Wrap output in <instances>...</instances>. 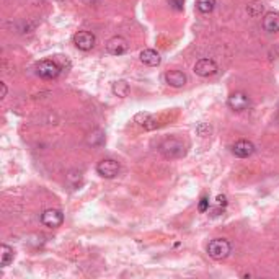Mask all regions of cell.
I'll use <instances>...</instances> for the list:
<instances>
[{"mask_svg": "<svg viewBox=\"0 0 279 279\" xmlns=\"http://www.w3.org/2000/svg\"><path fill=\"white\" fill-rule=\"evenodd\" d=\"M0 87H2V98L7 97V85H5V83H0Z\"/></svg>", "mask_w": 279, "mask_h": 279, "instance_id": "obj_24", "label": "cell"}, {"mask_svg": "<svg viewBox=\"0 0 279 279\" xmlns=\"http://www.w3.org/2000/svg\"><path fill=\"white\" fill-rule=\"evenodd\" d=\"M168 3L173 10H176V12H181V10L185 8V0H168Z\"/></svg>", "mask_w": 279, "mask_h": 279, "instance_id": "obj_22", "label": "cell"}, {"mask_svg": "<svg viewBox=\"0 0 279 279\" xmlns=\"http://www.w3.org/2000/svg\"><path fill=\"white\" fill-rule=\"evenodd\" d=\"M160 152L165 159H181L186 155V146L180 139H167L162 142Z\"/></svg>", "mask_w": 279, "mask_h": 279, "instance_id": "obj_1", "label": "cell"}, {"mask_svg": "<svg viewBox=\"0 0 279 279\" xmlns=\"http://www.w3.org/2000/svg\"><path fill=\"white\" fill-rule=\"evenodd\" d=\"M107 51L111 56H122L127 51V41L122 36H113L107 43Z\"/></svg>", "mask_w": 279, "mask_h": 279, "instance_id": "obj_9", "label": "cell"}, {"mask_svg": "<svg viewBox=\"0 0 279 279\" xmlns=\"http://www.w3.org/2000/svg\"><path fill=\"white\" fill-rule=\"evenodd\" d=\"M198 211L199 213H206V211H209V198H201L199 204H198Z\"/></svg>", "mask_w": 279, "mask_h": 279, "instance_id": "obj_23", "label": "cell"}, {"mask_svg": "<svg viewBox=\"0 0 279 279\" xmlns=\"http://www.w3.org/2000/svg\"><path fill=\"white\" fill-rule=\"evenodd\" d=\"M105 142V132L102 129H95L87 136V144L92 147H100Z\"/></svg>", "mask_w": 279, "mask_h": 279, "instance_id": "obj_17", "label": "cell"}, {"mask_svg": "<svg viewBox=\"0 0 279 279\" xmlns=\"http://www.w3.org/2000/svg\"><path fill=\"white\" fill-rule=\"evenodd\" d=\"M216 206H217V209L214 211V213H216V216H217V214H221L222 211H224L225 206H227V198L224 196V194H219V196H217V199H216Z\"/></svg>", "mask_w": 279, "mask_h": 279, "instance_id": "obj_21", "label": "cell"}, {"mask_svg": "<svg viewBox=\"0 0 279 279\" xmlns=\"http://www.w3.org/2000/svg\"><path fill=\"white\" fill-rule=\"evenodd\" d=\"M134 121L141 127H144V129H154V127L157 126V121H155V118L150 113H139L136 114Z\"/></svg>", "mask_w": 279, "mask_h": 279, "instance_id": "obj_14", "label": "cell"}, {"mask_svg": "<svg viewBox=\"0 0 279 279\" xmlns=\"http://www.w3.org/2000/svg\"><path fill=\"white\" fill-rule=\"evenodd\" d=\"M74 44L80 51H90L97 44V38L90 31H79L74 35Z\"/></svg>", "mask_w": 279, "mask_h": 279, "instance_id": "obj_6", "label": "cell"}, {"mask_svg": "<svg viewBox=\"0 0 279 279\" xmlns=\"http://www.w3.org/2000/svg\"><path fill=\"white\" fill-rule=\"evenodd\" d=\"M41 222H43V225L48 227V228L60 227V225H62V222H64L62 211H59V209H46L41 214Z\"/></svg>", "mask_w": 279, "mask_h": 279, "instance_id": "obj_5", "label": "cell"}, {"mask_svg": "<svg viewBox=\"0 0 279 279\" xmlns=\"http://www.w3.org/2000/svg\"><path fill=\"white\" fill-rule=\"evenodd\" d=\"M129 83H127L126 80H116L113 83V87H111V92H113L114 97H119V98H126L127 95H129Z\"/></svg>", "mask_w": 279, "mask_h": 279, "instance_id": "obj_16", "label": "cell"}, {"mask_svg": "<svg viewBox=\"0 0 279 279\" xmlns=\"http://www.w3.org/2000/svg\"><path fill=\"white\" fill-rule=\"evenodd\" d=\"M165 82L173 88H181L186 83V75L181 70H168L165 72Z\"/></svg>", "mask_w": 279, "mask_h": 279, "instance_id": "obj_11", "label": "cell"}, {"mask_svg": "<svg viewBox=\"0 0 279 279\" xmlns=\"http://www.w3.org/2000/svg\"><path fill=\"white\" fill-rule=\"evenodd\" d=\"M227 105H228V108L233 111H245V110H248L252 102H250V97L245 92H235L228 97Z\"/></svg>", "mask_w": 279, "mask_h": 279, "instance_id": "obj_7", "label": "cell"}, {"mask_svg": "<svg viewBox=\"0 0 279 279\" xmlns=\"http://www.w3.org/2000/svg\"><path fill=\"white\" fill-rule=\"evenodd\" d=\"M232 152L235 157L240 159H248L250 155H253L255 152V146L250 141H238L232 146Z\"/></svg>", "mask_w": 279, "mask_h": 279, "instance_id": "obj_10", "label": "cell"}, {"mask_svg": "<svg viewBox=\"0 0 279 279\" xmlns=\"http://www.w3.org/2000/svg\"><path fill=\"white\" fill-rule=\"evenodd\" d=\"M139 57H141V62L142 64H146L149 67H157L162 62L160 54L155 51V49H144Z\"/></svg>", "mask_w": 279, "mask_h": 279, "instance_id": "obj_12", "label": "cell"}, {"mask_svg": "<svg viewBox=\"0 0 279 279\" xmlns=\"http://www.w3.org/2000/svg\"><path fill=\"white\" fill-rule=\"evenodd\" d=\"M13 256H15L13 248H10L8 245H5V243L0 245V266L7 268L13 261Z\"/></svg>", "mask_w": 279, "mask_h": 279, "instance_id": "obj_15", "label": "cell"}, {"mask_svg": "<svg viewBox=\"0 0 279 279\" xmlns=\"http://www.w3.org/2000/svg\"><path fill=\"white\" fill-rule=\"evenodd\" d=\"M217 70H219V67L213 59H199L194 64V74L199 77H213L217 74Z\"/></svg>", "mask_w": 279, "mask_h": 279, "instance_id": "obj_8", "label": "cell"}, {"mask_svg": "<svg viewBox=\"0 0 279 279\" xmlns=\"http://www.w3.org/2000/svg\"><path fill=\"white\" fill-rule=\"evenodd\" d=\"M263 28L268 33H278L279 31V13L278 12L266 13L263 18Z\"/></svg>", "mask_w": 279, "mask_h": 279, "instance_id": "obj_13", "label": "cell"}, {"mask_svg": "<svg viewBox=\"0 0 279 279\" xmlns=\"http://www.w3.org/2000/svg\"><path fill=\"white\" fill-rule=\"evenodd\" d=\"M232 252V245L225 238H214L208 245V255L213 260H224Z\"/></svg>", "mask_w": 279, "mask_h": 279, "instance_id": "obj_2", "label": "cell"}, {"mask_svg": "<svg viewBox=\"0 0 279 279\" xmlns=\"http://www.w3.org/2000/svg\"><path fill=\"white\" fill-rule=\"evenodd\" d=\"M119 164L113 159H105L102 162H98L97 165V173L102 178H107V180H111L119 173Z\"/></svg>", "mask_w": 279, "mask_h": 279, "instance_id": "obj_4", "label": "cell"}, {"mask_svg": "<svg viewBox=\"0 0 279 279\" xmlns=\"http://www.w3.org/2000/svg\"><path fill=\"white\" fill-rule=\"evenodd\" d=\"M60 74V67L54 62V60H40L36 64V75L43 80H53L57 79Z\"/></svg>", "mask_w": 279, "mask_h": 279, "instance_id": "obj_3", "label": "cell"}, {"mask_svg": "<svg viewBox=\"0 0 279 279\" xmlns=\"http://www.w3.org/2000/svg\"><path fill=\"white\" fill-rule=\"evenodd\" d=\"M67 181H69L74 188H77L82 183V173L80 171H70L69 175H67Z\"/></svg>", "mask_w": 279, "mask_h": 279, "instance_id": "obj_20", "label": "cell"}, {"mask_svg": "<svg viewBox=\"0 0 279 279\" xmlns=\"http://www.w3.org/2000/svg\"><path fill=\"white\" fill-rule=\"evenodd\" d=\"M247 12L252 18H258V16H261V13L265 12V5L263 2H260V0H252V2L247 5Z\"/></svg>", "mask_w": 279, "mask_h": 279, "instance_id": "obj_18", "label": "cell"}, {"mask_svg": "<svg viewBox=\"0 0 279 279\" xmlns=\"http://www.w3.org/2000/svg\"><path fill=\"white\" fill-rule=\"evenodd\" d=\"M196 8L201 13H211L216 8V0H196Z\"/></svg>", "mask_w": 279, "mask_h": 279, "instance_id": "obj_19", "label": "cell"}]
</instances>
